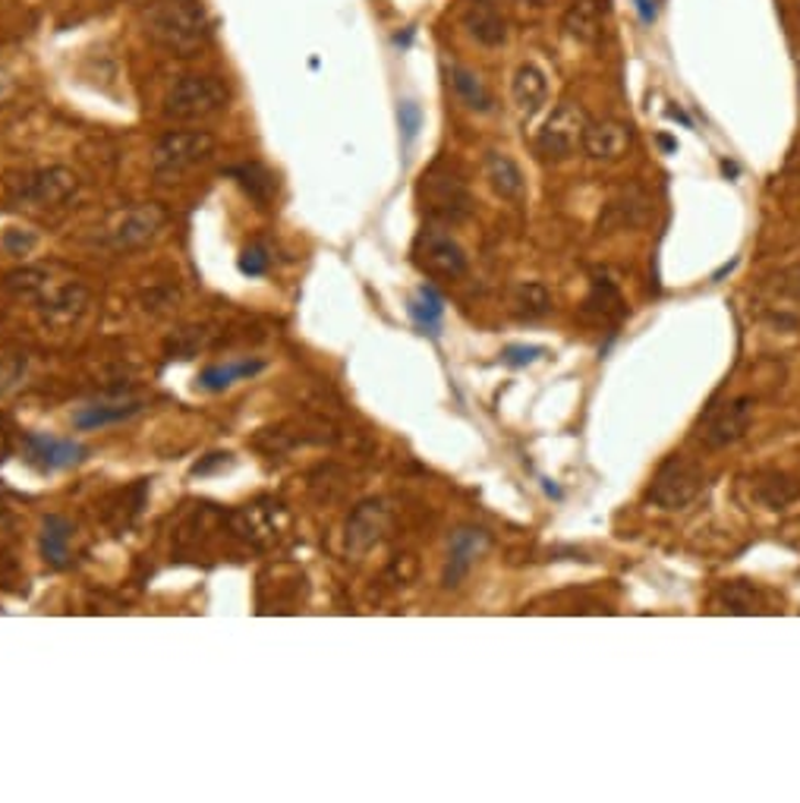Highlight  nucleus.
Segmentation results:
<instances>
[{"instance_id":"nucleus-1","label":"nucleus","mask_w":800,"mask_h":803,"mask_svg":"<svg viewBox=\"0 0 800 803\" xmlns=\"http://www.w3.org/2000/svg\"><path fill=\"white\" fill-rule=\"evenodd\" d=\"M139 23L149 42L174 57H196L211 38V23L199 0H149Z\"/></svg>"},{"instance_id":"nucleus-2","label":"nucleus","mask_w":800,"mask_h":803,"mask_svg":"<svg viewBox=\"0 0 800 803\" xmlns=\"http://www.w3.org/2000/svg\"><path fill=\"white\" fill-rule=\"evenodd\" d=\"M419 202L423 211L441 221V224H458L463 218H470L473 211V199H470V189L460 180L458 170H451L448 164H435L423 174L419 180Z\"/></svg>"},{"instance_id":"nucleus-3","label":"nucleus","mask_w":800,"mask_h":803,"mask_svg":"<svg viewBox=\"0 0 800 803\" xmlns=\"http://www.w3.org/2000/svg\"><path fill=\"white\" fill-rule=\"evenodd\" d=\"M228 86L218 76H184L164 98V117L180 123L208 120L228 108Z\"/></svg>"},{"instance_id":"nucleus-4","label":"nucleus","mask_w":800,"mask_h":803,"mask_svg":"<svg viewBox=\"0 0 800 803\" xmlns=\"http://www.w3.org/2000/svg\"><path fill=\"white\" fill-rule=\"evenodd\" d=\"M703 482H706V473L697 460L675 454L665 460L659 473L653 476L646 498L659 510H681L703 492Z\"/></svg>"},{"instance_id":"nucleus-5","label":"nucleus","mask_w":800,"mask_h":803,"mask_svg":"<svg viewBox=\"0 0 800 803\" xmlns=\"http://www.w3.org/2000/svg\"><path fill=\"white\" fill-rule=\"evenodd\" d=\"M750 422H754V397L741 394L728 400H712L697 422V438L706 448H728L747 436Z\"/></svg>"},{"instance_id":"nucleus-6","label":"nucleus","mask_w":800,"mask_h":803,"mask_svg":"<svg viewBox=\"0 0 800 803\" xmlns=\"http://www.w3.org/2000/svg\"><path fill=\"white\" fill-rule=\"evenodd\" d=\"M211 155H215V136H208L202 130L167 133V136L158 139V145L152 152V170L161 180H177L180 174L199 167Z\"/></svg>"},{"instance_id":"nucleus-7","label":"nucleus","mask_w":800,"mask_h":803,"mask_svg":"<svg viewBox=\"0 0 800 803\" xmlns=\"http://www.w3.org/2000/svg\"><path fill=\"white\" fill-rule=\"evenodd\" d=\"M587 123H590V117L580 105L561 101L536 136V155L546 161L571 158L577 148H583Z\"/></svg>"},{"instance_id":"nucleus-8","label":"nucleus","mask_w":800,"mask_h":803,"mask_svg":"<svg viewBox=\"0 0 800 803\" xmlns=\"http://www.w3.org/2000/svg\"><path fill=\"white\" fill-rule=\"evenodd\" d=\"M413 262L426 272L429 277H445V280H458L467 275V253L451 233L441 228L423 230L416 237L413 246Z\"/></svg>"},{"instance_id":"nucleus-9","label":"nucleus","mask_w":800,"mask_h":803,"mask_svg":"<svg viewBox=\"0 0 800 803\" xmlns=\"http://www.w3.org/2000/svg\"><path fill=\"white\" fill-rule=\"evenodd\" d=\"M76 189H79V177L73 170L45 167L25 177L17 189V199L25 206H64L69 196H76Z\"/></svg>"},{"instance_id":"nucleus-10","label":"nucleus","mask_w":800,"mask_h":803,"mask_svg":"<svg viewBox=\"0 0 800 803\" xmlns=\"http://www.w3.org/2000/svg\"><path fill=\"white\" fill-rule=\"evenodd\" d=\"M167 215L158 206H139L117 215V221L108 228V246L114 250H139L145 246L161 228H164Z\"/></svg>"},{"instance_id":"nucleus-11","label":"nucleus","mask_w":800,"mask_h":803,"mask_svg":"<svg viewBox=\"0 0 800 803\" xmlns=\"http://www.w3.org/2000/svg\"><path fill=\"white\" fill-rule=\"evenodd\" d=\"M25 460L42 470V473H54V470H67L76 466L79 460L86 458V448L79 441H69V438H54V436H25L23 438Z\"/></svg>"},{"instance_id":"nucleus-12","label":"nucleus","mask_w":800,"mask_h":803,"mask_svg":"<svg viewBox=\"0 0 800 803\" xmlns=\"http://www.w3.org/2000/svg\"><path fill=\"white\" fill-rule=\"evenodd\" d=\"M489 532L480 527H460L451 536V546H448V568H445V586H458L463 576L470 574V568L480 561L482 554L489 551Z\"/></svg>"},{"instance_id":"nucleus-13","label":"nucleus","mask_w":800,"mask_h":803,"mask_svg":"<svg viewBox=\"0 0 800 803\" xmlns=\"http://www.w3.org/2000/svg\"><path fill=\"white\" fill-rule=\"evenodd\" d=\"M385 529H388V507L382 505V502L360 505L350 514V520H347V551L363 554V551L382 542Z\"/></svg>"},{"instance_id":"nucleus-14","label":"nucleus","mask_w":800,"mask_h":803,"mask_svg":"<svg viewBox=\"0 0 800 803\" xmlns=\"http://www.w3.org/2000/svg\"><path fill=\"white\" fill-rule=\"evenodd\" d=\"M631 145V127L615 117L590 120L583 133V152L593 161H617Z\"/></svg>"},{"instance_id":"nucleus-15","label":"nucleus","mask_w":800,"mask_h":803,"mask_svg":"<svg viewBox=\"0 0 800 803\" xmlns=\"http://www.w3.org/2000/svg\"><path fill=\"white\" fill-rule=\"evenodd\" d=\"M463 29L485 47H502L507 42V20L495 0H470L463 7Z\"/></svg>"},{"instance_id":"nucleus-16","label":"nucleus","mask_w":800,"mask_h":803,"mask_svg":"<svg viewBox=\"0 0 800 803\" xmlns=\"http://www.w3.org/2000/svg\"><path fill=\"white\" fill-rule=\"evenodd\" d=\"M511 95H514L517 111H520L526 120L533 114H539V108H543L546 98H549L546 73L536 67V64H520L517 73H514V82H511Z\"/></svg>"},{"instance_id":"nucleus-17","label":"nucleus","mask_w":800,"mask_h":803,"mask_svg":"<svg viewBox=\"0 0 800 803\" xmlns=\"http://www.w3.org/2000/svg\"><path fill=\"white\" fill-rule=\"evenodd\" d=\"M646 215H649V199L640 189H631V193H621L617 199L605 206V215L599 218V230L609 233V230L637 228L646 221Z\"/></svg>"},{"instance_id":"nucleus-18","label":"nucleus","mask_w":800,"mask_h":803,"mask_svg":"<svg viewBox=\"0 0 800 803\" xmlns=\"http://www.w3.org/2000/svg\"><path fill=\"white\" fill-rule=\"evenodd\" d=\"M561 25L577 42L595 45L599 35H602V3L599 0H573L571 7L565 10Z\"/></svg>"},{"instance_id":"nucleus-19","label":"nucleus","mask_w":800,"mask_h":803,"mask_svg":"<svg viewBox=\"0 0 800 803\" xmlns=\"http://www.w3.org/2000/svg\"><path fill=\"white\" fill-rule=\"evenodd\" d=\"M485 177H489V184L492 189L502 196V199H520L524 196V174H520V167L514 164L511 155H504V152H489L485 155Z\"/></svg>"},{"instance_id":"nucleus-20","label":"nucleus","mask_w":800,"mask_h":803,"mask_svg":"<svg viewBox=\"0 0 800 803\" xmlns=\"http://www.w3.org/2000/svg\"><path fill=\"white\" fill-rule=\"evenodd\" d=\"M754 498L769 510H781V507H788L800 498V482L785 476V473H776V470L759 473L754 480Z\"/></svg>"},{"instance_id":"nucleus-21","label":"nucleus","mask_w":800,"mask_h":803,"mask_svg":"<svg viewBox=\"0 0 800 803\" xmlns=\"http://www.w3.org/2000/svg\"><path fill=\"white\" fill-rule=\"evenodd\" d=\"M451 86H454V95H458L463 108H470L476 114H489L495 108V98L485 89V82L476 73L463 67H451Z\"/></svg>"},{"instance_id":"nucleus-22","label":"nucleus","mask_w":800,"mask_h":803,"mask_svg":"<svg viewBox=\"0 0 800 803\" xmlns=\"http://www.w3.org/2000/svg\"><path fill=\"white\" fill-rule=\"evenodd\" d=\"M228 177H233L240 189L250 196L252 202H259V206H269V199L275 196V177H272V170L269 167H262V164H237V167H230Z\"/></svg>"},{"instance_id":"nucleus-23","label":"nucleus","mask_w":800,"mask_h":803,"mask_svg":"<svg viewBox=\"0 0 800 803\" xmlns=\"http://www.w3.org/2000/svg\"><path fill=\"white\" fill-rule=\"evenodd\" d=\"M142 410L139 400H127V404H92V407H83L73 414V426L76 429H105V426H114L123 422L130 416H136Z\"/></svg>"},{"instance_id":"nucleus-24","label":"nucleus","mask_w":800,"mask_h":803,"mask_svg":"<svg viewBox=\"0 0 800 803\" xmlns=\"http://www.w3.org/2000/svg\"><path fill=\"white\" fill-rule=\"evenodd\" d=\"M69 536H73V524L67 517H57V514L45 517V524H42V554H45L47 564H54V568L67 564Z\"/></svg>"},{"instance_id":"nucleus-25","label":"nucleus","mask_w":800,"mask_h":803,"mask_svg":"<svg viewBox=\"0 0 800 803\" xmlns=\"http://www.w3.org/2000/svg\"><path fill=\"white\" fill-rule=\"evenodd\" d=\"M265 369L262 360H240V363H224V366H208L202 375H199V385L206 391H224L230 388L233 382H243V378H252Z\"/></svg>"},{"instance_id":"nucleus-26","label":"nucleus","mask_w":800,"mask_h":803,"mask_svg":"<svg viewBox=\"0 0 800 803\" xmlns=\"http://www.w3.org/2000/svg\"><path fill=\"white\" fill-rule=\"evenodd\" d=\"M410 316L423 328V334H438L441 316H445V299L438 297L432 287H419V294L410 302Z\"/></svg>"},{"instance_id":"nucleus-27","label":"nucleus","mask_w":800,"mask_h":803,"mask_svg":"<svg viewBox=\"0 0 800 803\" xmlns=\"http://www.w3.org/2000/svg\"><path fill=\"white\" fill-rule=\"evenodd\" d=\"M514 309L517 316L524 319H543L551 309V294L546 290V284H536V280H526L514 290Z\"/></svg>"},{"instance_id":"nucleus-28","label":"nucleus","mask_w":800,"mask_h":803,"mask_svg":"<svg viewBox=\"0 0 800 803\" xmlns=\"http://www.w3.org/2000/svg\"><path fill=\"white\" fill-rule=\"evenodd\" d=\"M599 312V319H617L624 316V299L617 294V287L609 277H595L593 294L587 299V316Z\"/></svg>"},{"instance_id":"nucleus-29","label":"nucleus","mask_w":800,"mask_h":803,"mask_svg":"<svg viewBox=\"0 0 800 803\" xmlns=\"http://www.w3.org/2000/svg\"><path fill=\"white\" fill-rule=\"evenodd\" d=\"M722 605H725V612H732V615H754L756 590H750L747 583H732V586H725V593H722Z\"/></svg>"},{"instance_id":"nucleus-30","label":"nucleus","mask_w":800,"mask_h":803,"mask_svg":"<svg viewBox=\"0 0 800 803\" xmlns=\"http://www.w3.org/2000/svg\"><path fill=\"white\" fill-rule=\"evenodd\" d=\"M539 356H546V346L511 344V346H504L502 363L511 369H520V366H529V363H536Z\"/></svg>"},{"instance_id":"nucleus-31","label":"nucleus","mask_w":800,"mask_h":803,"mask_svg":"<svg viewBox=\"0 0 800 803\" xmlns=\"http://www.w3.org/2000/svg\"><path fill=\"white\" fill-rule=\"evenodd\" d=\"M265 268H269V253L262 250V246H250L246 253L240 255V272L250 277H259L265 275Z\"/></svg>"},{"instance_id":"nucleus-32","label":"nucleus","mask_w":800,"mask_h":803,"mask_svg":"<svg viewBox=\"0 0 800 803\" xmlns=\"http://www.w3.org/2000/svg\"><path fill=\"white\" fill-rule=\"evenodd\" d=\"M397 120H401L404 139L410 142V139L416 136V130L423 127V111H419V105H413V101H404V105H401V111H397Z\"/></svg>"},{"instance_id":"nucleus-33","label":"nucleus","mask_w":800,"mask_h":803,"mask_svg":"<svg viewBox=\"0 0 800 803\" xmlns=\"http://www.w3.org/2000/svg\"><path fill=\"white\" fill-rule=\"evenodd\" d=\"M32 246H35V237L25 233V230H7L3 233V250L10 255H25Z\"/></svg>"},{"instance_id":"nucleus-34","label":"nucleus","mask_w":800,"mask_h":803,"mask_svg":"<svg viewBox=\"0 0 800 803\" xmlns=\"http://www.w3.org/2000/svg\"><path fill=\"white\" fill-rule=\"evenodd\" d=\"M10 451H13V422L0 414V460L7 458Z\"/></svg>"},{"instance_id":"nucleus-35","label":"nucleus","mask_w":800,"mask_h":803,"mask_svg":"<svg viewBox=\"0 0 800 803\" xmlns=\"http://www.w3.org/2000/svg\"><path fill=\"white\" fill-rule=\"evenodd\" d=\"M634 7H637L643 23L646 25L656 23V16H659V0H634Z\"/></svg>"},{"instance_id":"nucleus-36","label":"nucleus","mask_w":800,"mask_h":803,"mask_svg":"<svg viewBox=\"0 0 800 803\" xmlns=\"http://www.w3.org/2000/svg\"><path fill=\"white\" fill-rule=\"evenodd\" d=\"M13 92H17V82L0 69V105H7V101L13 98Z\"/></svg>"},{"instance_id":"nucleus-37","label":"nucleus","mask_w":800,"mask_h":803,"mask_svg":"<svg viewBox=\"0 0 800 803\" xmlns=\"http://www.w3.org/2000/svg\"><path fill=\"white\" fill-rule=\"evenodd\" d=\"M668 117H671V120H681V123H684V127H690V117L681 114V111H678V108H671V111H668Z\"/></svg>"},{"instance_id":"nucleus-38","label":"nucleus","mask_w":800,"mask_h":803,"mask_svg":"<svg viewBox=\"0 0 800 803\" xmlns=\"http://www.w3.org/2000/svg\"><path fill=\"white\" fill-rule=\"evenodd\" d=\"M791 7H794V10H798V16H800V0H791Z\"/></svg>"},{"instance_id":"nucleus-39","label":"nucleus","mask_w":800,"mask_h":803,"mask_svg":"<svg viewBox=\"0 0 800 803\" xmlns=\"http://www.w3.org/2000/svg\"><path fill=\"white\" fill-rule=\"evenodd\" d=\"M105 3H120V0H105Z\"/></svg>"}]
</instances>
